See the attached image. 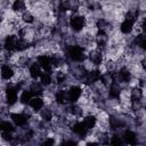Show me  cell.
I'll return each instance as SVG.
<instances>
[{
  "label": "cell",
  "mask_w": 146,
  "mask_h": 146,
  "mask_svg": "<svg viewBox=\"0 0 146 146\" xmlns=\"http://www.w3.org/2000/svg\"><path fill=\"white\" fill-rule=\"evenodd\" d=\"M55 103L60 105V106H64L66 105L68 102V96H67V90H58L55 92Z\"/></svg>",
  "instance_id": "obj_12"
},
{
  "label": "cell",
  "mask_w": 146,
  "mask_h": 146,
  "mask_svg": "<svg viewBox=\"0 0 146 146\" xmlns=\"http://www.w3.org/2000/svg\"><path fill=\"white\" fill-rule=\"evenodd\" d=\"M40 82L44 86V87H49L51 83H52V75L50 74V72H46L43 71L40 75Z\"/></svg>",
  "instance_id": "obj_24"
},
{
  "label": "cell",
  "mask_w": 146,
  "mask_h": 146,
  "mask_svg": "<svg viewBox=\"0 0 146 146\" xmlns=\"http://www.w3.org/2000/svg\"><path fill=\"white\" fill-rule=\"evenodd\" d=\"M41 144H42V145H54V144H55V139L51 138V137H48V138H46L43 141H41Z\"/></svg>",
  "instance_id": "obj_29"
},
{
  "label": "cell",
  "mask_w": 146,
  "mask_h": 146,
  "mask_svg": "<svg viewBox=\"0 0 146 146\" xmlns=\"http://www.w3.org/2000/svg\"><path fill=\"white\" fill-rule=\"evenodd\" d=\"M121 84L117 83V82H113L110 88H108V96L111 98H115V99H119L120 96H121Z\"/></svg>",
  "instance_id": "obj_15"
},
{
  "label": "cell",
  "mask_w": 146,
  "mask_h": 146,
  "mask_svg": "<svg viewBox=\"0 0 146 146\" xmlns=\"http://www.w3.org/2000/svg\"><path fill=\"white\" fill-rule=\"evenodd\" d=\"M22 21L26 24H33L35 22V18L30 10H25L24 13H22Z\"/></svg>",
  "instance_id": "obj_27"
},
{
  "label": "cell",
  "mask_w": 146,
  "mask_h": 146,
  "mask_svg": "<svg viewBox=\"0 0 146 146\" xmlns=\"http://www.w3.org/2000/svg\"><path fill=\"white\" fill-rule=\"evenodd\" d=\"M11 9L14 13H24L26 10L25 0H14V2L11 5Z\"/></svg>",
  "instance_id": "obj_19"
},
{
  "label": "cell",
  "mask_w": 146,
  "mask_h": 146,
  "mask_svg": "<svg viewBox=\"0 0 146 146\" xmlns=\"http://www.w3.org/2000/svg\"><path fill=\"white\" fill-rule=\"evenodd\" d=\"M42 67L40 66V64L38 62H34L32 64H30V67H29V75L31 79L33 80H36L40 78L41 73H42Z\"/></svg>",
  "instance_id": "obj_10"
},
{
  "label": "cell",
  "mask_w": 146,
  "mask_h": 146,
  "mask_svg": "<svg viewBox=\"0 0 146 146\" xmlns=\"http://www.w3.org/2000/svg\"><path fill=\"white\" fill-rule=\"evenodd\" d=\"M9 116H10L13 123L16 127H24V125L27 124V122L30 120V116L26 115L24 112H22V113H17V112L16 113H10Z\"/></svg>",
  "instance_id": "obj_5"
},
{
  "label": "cell",
  "mask_w": 146,
  "mask_h": 146,
  "mask_svg": "<svg viewBox=\"0 0 146 146\" xmlns=\"http://www.w3.org/2000/svg\"><path fill=\"white\" fill-rule=\"evenodd\" d=\"M15 74H16L15 70H14V67L11 65L2 64V66H1V78H2V80L9 81L15 76Z\"/></svg>",
  "instance_id": "obj_9"
},
{
  "label": "cell",
  "mask_w": 146,
  "mask_h": 146,
  "mask_svg": "<svg viewBox=\"0 0 146 146\" xmlns=\"http://www.w3.org/2000/svg\"><path fill=\"white\" fill-rule=\"evenodd\" d=\"M104 66H105L106 72H111V73L115 72V71H116V68H117V64H116V62H114L113 59L106 60V62H105V64H104Z\"/></svg>",
  "instance_id": "obj_28"
},
{
  "label": "cell",
  "mask_w": 146,
  "mask_h": 146,
  "mask_svg": "<svg viewBox=\"0 0 146 146\" xmlns=\"http://www.w3.org/2000/svg\"><path fill=\"white\" fill-rule=\"evenodd\" d=\"M122 139L125 144H129V145H135L138 143V137L136 135V132H133L132 130H124L123 133H122Z\"/></svg>",
  "instance_id": "obj_11"
},
{
  "label": "cell",
  "mask_w": 146,
  "mask_h": 146,
  "mask_svg": "<svg viewBox=\"0 0 146 146\" xmlns=\"http://www.w3.org/2000/svg\"><path fill=\"white\" fill-rule=\"evenodd\" d=\"M133 44L140 47L144 51H146V34L143 33V34H138L137 36H135Z\"/></svg>",
  "instance_id": "obj_23"
},
{
  "label": "cell",
  "mask_w": 146,
  "mask_h": 146,
  "mask_svg": "<svg viewBox=\"0 0 146 146\" xmlns=\"http://www.w3.org/2000/svg\"><path fill=\"white\" fill-rule=\"evenodd\" d=\"M100 76H102L100 70H90L87 72V74L84 75V78L82 80L84 81L86 84H94L100 80Z\"/></svg>",
  "instance_id": "obj_7"
},
{
  "label": "cell",
  "mask_w": 146,
  "mask_h": 146,
  "mask_svg": "<svg viewBox=\"0 0 146 146\" xmlns=\"http://www.w3.org/2000/svg\"><path fill=\"white\" fill-rule=\"evenodd\" d=\"M0 129L1 131H7V132H14L15 131V124L7 120H2L0 123Z\"/></svg>",
  "instance_id": "obj_25"
},
{
  "label": "cell",
  "mask_w": 146,
  "mask_h": 146,
  "mask_svg": "<svg viewBox=\"0 0 146 146\" xmlns=\"http://www.w3.org/2000/svg\"><path fill=\"white\" fill-rule=\"evenodd\" d=\"M43 87H44V86H43L41 82L33 81V82H31L29 89L32 91V94H33L34 96H41V95L43 94Z\"/></svg>",
  "instance_id": "obj_18"
},
{
  "label": "cell",
  "mask_w": 146,
  "mask_h": 146,
  "mask_svg": "<svg viewBox=\"0 0 146 146\" xmlns=\"http://www.w3.org/2000/svg\"><path fill=\"white\" fill-rule=\"evenodd\" d=\"M144 96L141 87H133L130 91V100L131 102H138Z\"/></svg>",
  "instance_id": "obj_22"
},
{
  "label": "cell",
  "mask_w": 146,
  "mask_h": 146,
  "mask_svg": "<svg viewBox=\"0 0 146 146\" xmlns=\"http://www.w3.org/2000/svg\"><path fill=\"white\" fill-rule=\"evenodd\" d=\"M139 103H140V106L143 110H146V96H143L140 99H139Z\"/></svg>",
  "instance_id": "obj_30"
},
{
  "label": "cell",
  "mask_w": 146,
  "mask_h": 146,
  "mask_svg": "<svg viewBox=\"0 0 146 146\" xmlns=\"http://www.w3.org/2000/svg\"><path fill=\"white\" fill-rule=\"evenodd\" d=\"M66 55H67V57L71 60L75 62V63H81V62L86 60V58H87V55L84 54V49L80 44H71V46H67V48H66Z\"/></svg>",
  "instance_id": "obj_1"
},
{
  "label": "cell",
  "mask_w": 146,
  "mask_h": 146,
  "mask_svg": "<svg viewBox=\"0 0 146 146\" xmlns=\"http://www.w3.org/2000/svg\"><path fill=\"white\" fill-rule=\"evenodd\" d=\"M33 96L34 95L32 94V91L30 89H24L21 92V95H19V103L22 105H29L30 104V100L33 98Z\"/></svg>",
  "instance_id": "obj_17"
},
{
  "label": "cell",
  "mask_w": 146,
  "mask_h": 146,
  "mask_svg": "<svg viewBox=\"0 0 146 146\" xmlns=\"http://www.w3.org/2000/svg\"><path fill=\"white\" fill-rule=\"evenodd\" d=\"M135 21L132 19H129V18H125L123 19V22L120 24V31L123 33V34H129L132 32L133 30V26H135Z\"/></svg>",
  "instance_id": "obj_13"
},
{
  "label": "cell",
  "mask_w": 146,
  "mask_h": 146,
  "mask_svg": "<svg viewBox=\"0 0 146 146\" xmlns=\"http://www.w3.org/2000/svg\"><path fill=\"white\" fill-rule=\"evenodd\" d=\"M30 47V41L27 39H23V38H19L18 39V42H17V47H16V50L22 52V51H25L27 50V48Z\"/></svg>",
  "instance_id": "obj_26"
},
{
  "label": "cell",
  "mask_w": 146,
  "mask_h": 146,
  "mask_svg": "<svg viewBox=\"0 0 146 146\" xmlns=\"http://www.w3.org/2000/svg\"><path fill=\"white\" fill-rule=\"evenodd\" d=\"M83 95V90L81 87L79 86H71L68 89H67V96H68V102L71 104H74L76 103L81 96Z\"/></svg>",
  "instance_id": "obj_4"
},
{
  "label": "cell",
  "mask_w": 146,
  "mask_h": 146,
  "mask_svg": "<svg viewBox=\"0 0 146 146\" xmlns=\"http://www.w3.org/2000/svg\"><path fill=\"white\" fill-rule=\"evenodd\" d=\"M32 110L34 112H40L41 108L44 106V102H43V98L41 96H33V98L30 100V104H29Z\"/></svg>",
  "instance_id": "obj_14"
},
{
  "label": "cell",
  "mask_w": 146,
  "mask_h": 146,
  "mask_svg": "<svg viewBox=\"0 0 146 146\" xmlns=\"http://www.w3.org/2000/svg\"><path fill=\"white\" fill-rule=\"evenodd\" d=\"M100 82L108 89L110 86L114 82V79H113V73L111 72H104L102 73V76H100Z\"/></svg>",
  "instance_id": "obj_20"
},
{
  "label": "cell",
  "mask_w": 146,
  "mask_h": 146,
  "mask_svg": "<svg viewBox=\"0 0 146 146\" xmlns=\"http://www.w3.org/2000/svg\"><path fill=\"white\" fill-rule=\"evenodd\" d=\"M87 25V21L83 15H74L68 21V26L73 32H81Z\"/></svg>",
  "instance_id": "obj_2"
},
{
  "label": "cell",
  "mask_w": 146,
  "mask_h": 146,
  "mask_svg": "<svg viewBox=\"0 0 146 146\" xmlns=\"http://www.w3.org/2000/svg\"><path fill=\"white\" fill-rule=\"evenodd\" d=\"M140 30H141L143 33L146 34V18H144V19L141 21V23H140Z\"/></svg>",
  "instance_id": "obj_31"
},
{
  "label": "cell",
  "mask_w": 146,
  "mask_h": 146,
  "mask_svg": "<svg viewBox=\"0 0 146 146\" xmlns=\"http://www.w3.org/2000/svg\"><path fill=\"white\" fill-rule=\"evenodd\" d=\"M39 113H40V117L42 119V121H49L50 122L52 116H54V112L50 107H44L43 106Z\"/></svg>",
  "instance_id": "obj_21"
},
{
  "label": "cell",
  "mask_w": 146,
  "mask_h": 146,
  "mask_svg": "<svg viewBox=\"0 0 146 146\" xmlns=\"http://www.w3.org/2000/svg\"><path fill=\"white\" fill-rule=\"evenodd\" d=\"M87 58H88V60H89V62H91L94 65L99 66V65H102V64H103V51H102V50H99L98 48L92 49V50H90V51H89V54H88Z\"/></svg>",
  "instance_id": "obj_8"
},
{
  "label": "cell",
  "mask_w": 146,
  "mask_h": 146,
  "mask_svg": "<svg viewBox=\"0 0 146 146\" xmlns=\"http://www.w3.org/2000/svg\"><path fill=\"white\" fill-rule=\"evenodd\" d=\"M36 62L40 64V66L42 67L43 71H46V72H51V68L54 67L52 60H51V55H46V54L39 55V56L36 57Z\"/></svg>",
  "instance_id": "obj_6"
},
{
  "label": "cell",
  "mask_w": 146,
  "mask_h": 146,
  "mask_svg": "<svg viewBox=\"0 0 146 146\" xmlns=\"http://www.w3.org/2000/svg\"><path fill=\"white\" fill-rule=\"evenodd\" d=\"M18 36L15 34H8L7 36H5L3 39V44L2 48L6 49L7 51H15L16 47H17V42H18Z\"/></svg>",
  "instance_id": "obj_3"
},
{
  "label": "cell",
  "mask_w": 146,
  "mask_h": 146,
  "mask_svg": "<svg viewBox=\"0 0 146 146\" xmlns=\"http://www.w3.org/2000/svg\"><path fill=\"white\" fill-rule=\"evenodd\" d=\"M82 123H83L84 127L90 131V130H92V129L96 127V124H97V117H96L94 114H88V115H86V116L83 117Z\"/></svg>",
  "instance_id": "obj_16"
}]
</instances>
